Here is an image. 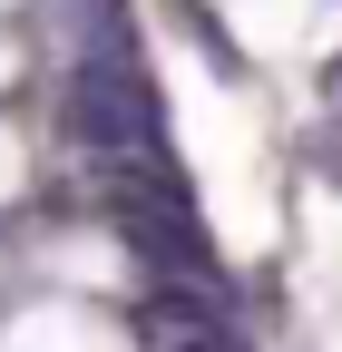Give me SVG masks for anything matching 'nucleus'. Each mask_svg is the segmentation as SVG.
<instances>
[{"label":"nucleus","mask_w":342,"mask_h":352,"mask_svg":"<svg viewBox=\"0 0 342 352\" xmlns=\"http://www.w3.org/2000/svg\"><path fill=\"white\" fill-rule=\"evenodd\" d=\"M59 118H69V138L98 147V157H157V138H166L147 78L127 59H78L69 88H59Z\"/></svg>","instance_id":"nucleus-1"},{"label":"nucleus","mask_w":342,"mask_h":352,"mask_svg":"<svg viewBox=\"0 0 342 352\" xmlns=\"http://www.w3.org/2000/svg\"><path fill=\"white\" fill-rule=\"evenodd\" d=\"M176 20H186V30H196V39H205V59H216V69H225V78H235V69H244V59H235V39H225V20H205V10H196V0H176Z\"/></svg>","instance_id":"nucleus-2"},{"label":"nucleus","mask_w":342,"mask_h":352,"mask_svg":"<svg viewBox=\"0 0 342 352\" xmlns=\"http://www.w3.org/2000/svg\"><path fill=\"white\" fill-rule=\"evenodd\" d=\"M323 98H332V108H342V59H332V69H323Z\"/></svg>","instance_id":"nucleus-3"}]
</instances>
